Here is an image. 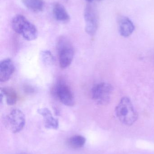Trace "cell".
Wrapping results in <instances>:
<instances>
[{
	"instance_id": "1",
	"label": "cell",
	"mask_w": 154,
	"mask_h": 154,
	"mask_svg": "<svg viewBox=\"0 0 154 154\" xmlns=\"http://www.w3.org/2000/svg\"><path fill=\"white\" fill-rule=\"evenodd\" d=\"M115 114L119 121L126 125H132L138 119V114L131 100L126 97L120 100L116 107Z\"/></svg>"
},
{
	"instance_id": "2",
	"label": "cell",
	"mask_w": 154,
	"mask_h": 154,
	"mask_svg": "<svg viewBox=\"0 0 154 154\" xmlns=\"http://www.w3.org/2000/svg\"><path fill=\"white\" fill-rule=\"evenodd\" d=\"M11 26L14 32L21 35L26 40H34L38 37L37 28L25 16L21 14H18L14 17L12 20Z\"/></svg>"
},
{
	"instance_id": "3",
	"label": "cell",
	"mask_w": 154,
	"mask_h": 154,
	"mask_svg": "<svg viewBox=\"0 0 154 154\" xmlns=\"http://www.w3.org/2000/svg\"><path fill=\"white\" fill-rule=\"evenodd\" d=\"M113 91L114 88L111 84L107 82H100L92 88L91 97L97 105L105 106L110 102Z\"/></svg>"
},
{
	"instance_id": "4",
	"label": "cell",
	"mask_w": 154,
	"mask_h": 154,
	"mask_svg": "<svg viewBox=\"0 0 154 154\" xmlns=\"http://www.w3.org/2000/svg\"><path fill=\"white\" fill-rule=\"evenodd\" d=\"M58 49L60 66L61 68H67L70 66L74 57L73 47L68 40L61 37L58 42Z\"/></svg>"
},
{
	"instance_id": "5",
	"label": "cell",
	"mask_w": 154,
	"mask_h": 154,
	"mask_svg": "<svg viewBox=\"0 0 154 154\" xmlns=\"http://www.w3.org/2000/svg\"><path fill=\"white\" fill-rule=\"evenodd\" d=\"M25 124L24 114L22 111L17 109L11 110L5 119V125L7 129L14 134L21 131Z\"/></svg>"
},
{
	"instance_id": "6",
	"label": "cell",
	"mask_w": 154,
	"mask_h": 154,
	"mask_svg": "<svg viewBox=\"0 0 154 154\" xmlns=\"http://www.w3.org/2000/svg\"><path fill=\"white\" fill-rule=\"evenodd\" d=\"M85 21V31L90 36H93L96 32L98 27L97 15L94 8L87 5L84 11Z\"/></svg>"
},
{
	"instance_id": "7",
	"label": "cell",
	"mask_w": 154,
	"mask_h": 154,
	"mask_svg": "<svg viewBox=\"0 0 154 154\" xmlns=\"http://www.w3.org/2000/svg\"><path fill=\"white\" fill-rule=\"evenodd\" d=\"M55 93L62 104L68 106H74L75 99L73 93L70 88L65 82H61L57 84Z\"/></svg>"
},
{
	"instance_id": "8",
	"label": "cell",
	"mask_w": 154,
	"mask_h": 154,
	"mask_svg": "<svg viewBox=\"0 0 154 154\" xmlns=\"http://www.w3.org/2000/svg\"><path fill=\"white\" fill-rule=\"evenodd\" d=\"M14 66L11 59L3 60L0 63V81L4 82L10 79L14 73Z\"/></svg>"
},
{
	"instance_id": "9",
	"label": "cell",
	"mask_w": 154,
	"mask_h": 154,
	"mask_svg": "<svg viewBox=\"0 0 154 154\" xmlns=\"http://www.w3.org/2000/svg\"><path fill=\"white\" fill-rule=\"evenodd\" d=\"M38 113L43 117L44 126L46 128L52 129H57L58 128V120L53 116L49 109L47 108L39 109L38 110Z\"/></svg>"
},
{
	"instance_id": "10",
	"label": "cell",
	"mask_w": 154,
	"mask_h": 154,
	"mask_svg": "<svg viewBox=\"0 0 154 154\" xmlns=\"http://www.w3.org/2000/svg\"><path fill=\"white\" fill-rule=\"evenodd\" d=\"M118 24L119 33L123 37H129L134 31V25L128 17L120 16L118 20Z\"/></svg>"
},
{
	"instance_id": "11",
	"label": "cell",
	"mask_w": 154,
	"mask_h": 154,
	"mask_svg": "<svg viewBox=\"0 0 154 154\" xmlns=\"http://www.w3.org/2000/svg\"><path fill=\"white\" fill-rule=\"evenodd\" d=\"M53 14L56 20L62 22L69 21L70 17L62 5L56 3L53 5Z\"/></svg>"
},
{
	"instance_id": "12",
	"label": "cell",
	"mask_w": 154,
	"mask_h": 154,
	"mask_svg": "<svg viewBox=\"0 0 154 154\" xmlns=\"http://www.w3.org/2000/svg\"><path fill=\"white\" fill-rule=\"evenodd\" d=\"M1 95L4 97L6 103L9 106H13L17 102V94L15 91L11 87H4L1 89Z\"/></svg>"
},
{
	"instance_id": "13",
	"label": "cell",
	"mask_w": 154,
	"mask_h": 154,
	"mask_svg": "<svg viewBox=\"0 0 154 154\" xmlns=\"http://www.w3.org/2000/svg\"><path fill=\"white\" fill-rule=\"evenodd\" d=\"M22 2L28 9L36 12L41 11L44 8L42 0H22Z\"/></svg>"
},
{
	"instance_id": "14",
	"label": "cell",
	"mask_w": 154,
	"mask_h": 154,
	"mask_svg": "<svg viewBox=\"0 0 154 154\" xmlns=\"http://www.w3.org/2000/svg\"><path fill=\"white\" fill-rule=\"evenodd\" d=\"M85 137L81 135H75L69 138L67 144L72 149H77L81 148L86 143Z\"/></svg>"
},
{
	"instance_id": "15",
	"label": "cell",
	"mask_w": 154,
	"mask_h": 154,
	"mask_svg": "<svg viewBox=\"0 0 154 154\" xmlns=\"http://www.w3.org/2000/svg\"><path fill=\"white\" fill-rule=\"evenodd\" d=\"M41 56L43 62L47 65H51L54 63V57L49 51L45 50L42 51Z\"/></svg>"
},
{
	"instance_id": "16",
	"label": "cell",
	"mask_w": 154,
	"mask_h": 154,
	"mask_svg": "<svg viewBox=\"0 0 154 154\" xmlns=\"http://www.w3.org/2000/svg\"><path fill=\"white\" fill-rule=\"evenodd\" d=\"M87 1H88L89 2H92L93 1H95V0H87ZM96 1H101V0H96Z\"/></svg>"
},
{
	"instance_id": "17",
	"label": "cell",
	"mask_w": 154,
	"mask_h": 154,
	"mask_svg": "<svg viewBox=\"0 0 154 154\" xmlns=\"http://www.w3.org/2000/svg\"><path fill=\"white\" fill-rule=\"evenodd\" d=\"M26 154V153H21V154Z\"/></svg>"
},
{
	"instance_id": "18",
	"label": "cell",
	"mask_w": 154,
	"mask_h": 154,
	"mask_svg": "<svg viewBox=\"0 0 154 154\" xmlns=\"http://www.w3.org/2000/svg\"><path fill=\"white\" fill-rule=\"evenodd\" d=\"M64 1H68V0H64Z\"/></svg>"
}]
</instances>
